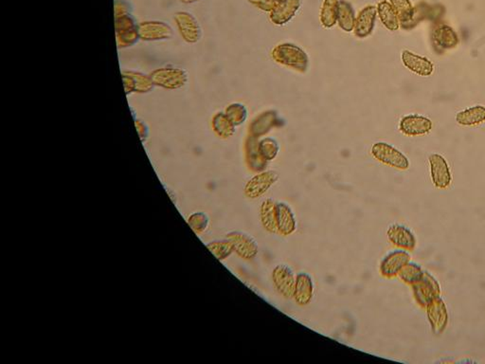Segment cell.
<instances>
[{
  "label": "cell",
  "mask_w": 485,
  "mask_h": 364,
  "mask_svg": "<svg viewBox=\"0 0 485 364\" xmlns=\"http://www.w3.org/2000/svg\"><path fill=\"white\" fill-rule=\"evenodd\" d=\"M272 57L277 63L297 70L299 72H308L309 59L308 54L300 47L294 44H280L272 51Z\"/></svg>",
  "instance_id": "6da1fadb"
},
{
  "label": "cell",
  "mask_w": 485,
  "mask_h": 364,
  "mask_svg": "<svg viewBox=\"0 0 485 364\" xmlns=\"http://www.w3.org/2000/svg\"><path fill=\"white\" fill-rule=\"evenodd\" d=\"M154 86L168 90L182 88L188 82V72L182 68H159L150 73Z\"/></svg>",
  "instance_id": "7a4b0ae2"
},
{
  "label": "cell",
  "mask_w": 485,
  "mask_h": 364,
  "mask_svg": "<svg viewBox=\"0 0 485 364\" xmlns=\"http://www.w3.org/2000/svg\"><path fill=\"white\" fill-rule=\"evenodd\" d=\"M115 31L120 49L130 48L141 40L138 24L132 15L115 17Z\"/></svg>",
  "instance_id": "3957f363"
},
{
  "label": "cell",
  "mask_w": 485,
  "mask_h": 364,
  "mask_svg": "<svg viewBox=\"0 0 485 364\" xmlns=\"http://www.w3.org/2000/svg\"><path fill=\"white\" fill-rule=\"evenodd\" d=\"M411 287H413L414 299L423 308H426L435 298L441 296V285L434 275L427 271H424L420 281L411 285Z\"/></svg>",
  "instance_id": "277c9868"
},
{
  "label": "cell",
  "mask_w": 485,
  "mask_h": 364,
  "mask_svg": "<svg viewBox=\"0 0 485 364\" xmlns=\"http://www.w3.org/2000/svg\"><path fill=\"white\" fill-rule=\"evenodd\" d=\"M372 154L377 161L393 168L407 170L410 167V161L407 157L389 143H374L372 148Z\"/></svg>",
  "instance_id": "5b68a950"
},
{
  "label": "cell",
  "mask_w": 485,
  "mask_h": 364,
  "mask_svg": "<svg viewBox=\"0 0 485 364\" xmlns=\"http://www.w3.org/2000/svg\"><path fill=\"white\" fill-rule=\"evenodd\" d=\"M141 40L146 42L166 41L174 38V29L164 21H143L138 23Z\"/></svg>",
  "instance_id": "8992f818"
},
{
  "label": "cell",
  "mask_w": 485,
  "mask_h": 364,
  "mask_svg": "<svg viewBox=\"0 0 485 364\" xmlns=\"http://www.w3.org/2000/svg\"><path fill=\"white\" fill-rule=\"evenodd\" d=\"M174 19L178 33L183 40L189 44H196L200 41L202 29L198 19L191 13H175Z\"/></svg>",
  "instance_id": "52a82bcc"
},
{
  "label": "cell",
  "mask_w": 485,
  "mask_h": 364,
  "mask_svg": "<svg viewBox=\"0 0 485 364\" xmlns=\"http://www.w3.org/2000/svg\"><path fill=\"white\" fill-rule=\"evenodd\" d=\"M122 77L127 95H131L133 93H149L156 86L150 74H145L136 70H123Z\"/></svg>",
  "instance_id": "ba28073f"
},
{
  "label": "cell",
  "mask_w": 485,
  "mask_h": 364,
  "mask_svg": "<svg viewBox=\"0 0 485 364\" xmlns=\"http://www.w3.org/2000/svg\"><path fill=\"white\" fill-rule=\"evenodd\" d=\"M424 310L427 311V319L431 324L432 332L436 335L443 334L448 324V312L441 296L432 300Z\"/></svg>",
  "instance_id": "9c48e42d"
},
{
  "label": "cell",
  "mask_w": 485,
  "mask_h": 364,
  "mask_svg": "<svg viewBox=\"0 0 485 364\" xmlns=\"http://www.w3.org/2000/svg\"><path fill=\"white\" fill-rule=\"evenodd\" d=\"M411 256L408 251L398 250L390 251L380 263L379 271L383 277L387 279L395 278L406 264L411 261Z\"/></svg>",
  "instance_id": "30bf717a"
},
{
  "label": "cell",
  "mask_w": 485,
  "mask_h": 364,
  "mask_svg": "<svg viewBox=\"0 0 485 364\" xmlns=\"http://www.w3.org/2000/svg\"><path fill=\"white\" fill-rule=\"evenodd\" d=\"M232 241L234 251L245 260H253L258 255L259 246L255 238L244 232H232L227 235Z\"/></svg>",
  "instance_id": "8fae6325"
},
{
  "label": "cell",
  "mask_w": 485,
  "mask_h": 364,
  "mask_svg": "<svg viewBox=\"0 0 485 364\" xmlns=\"http://www.w3.org/2000/svg\"><path fill=\"white\" fill-rule=\"evenodd\" d=\"M432 182L438 189H447L452 182V175L447 159L440 154H431L429 159Z\"/></svg>",
  "instance_id": "7c38bea8"
},
{
  "label": "cell",
  "mask_w": 485,
  "mask_h": 364,
  "mask_svg": "<svg viewBox=\"0 0 485 364\" xmlns=\"http://www.w3.org/2000/svg\"><path fill=\"white\" fill-rule=\"evenodd\" d=\"M279 175L275 171H267L259 173L254 175L253 179L248 180L245 186V195L248 198H261L271 188V186L277 182Z\"/></svg>",
  "instance_id": "4fadbf2b"
},
{
  "label": "cell",
  "mask_w": 485,
  "mask_h": 364,
  "mask_svg": "<svg viewBox=\"0 0 485 364\" xmlns=\"http://www.w3.org/2000/svg\"><path fill=\"white\" fill-rule=\"evenodd\" d=\"M272 281L275 289L284 298L293 297L296 277L294 272L287 264H278L272 271Z\"/></svg>",
  "instance_id": "5bb4252c"
},
{
  "label": "cell",
  "mask_w": 485,
  "mask_h": 364,
  "mask_svg": "<svg viewBox=\"0 0 485 364\" xmlns=\"http://www.w3.org/2000/svg\"><path fill=\"white\" fill-rule=\"evenodd\" d=\"M283 120L275 110H267L259 114L248 127V136L259 139L267 135L273 128L280 127Z\"/></svg>",
  "instance_id": "9a60e30c"
},
{
  "label": "cell",
  "mask_w": 485,
  "mask_h": 364,
  "mask_svg": "<svg viewBox=\"0 0 485 364\" xmlns=\"http://www.w3.org/2000/svg\"><path fill=\"white\" fill-rule=\"evenodd\" d=\"M388 240L390 244L401 250L413 251L416 247L415 235L408 227L401 224L390 225L387 230Z\"/></svg>",
  "instance_id": "2e32d148"
},
{
  "label": "cell",
  "mask_w": 485,
  "mask_h": 364,
  "mask_svg": "<svg viewBox=\"0 0 485 364\" xmlns=\"http://www.w3.org/2000/svg\"><path fill=\"white\" fill-rule=\"evenodd\" d=\"M399 128L404 135L417 137L429 134L432 129V122L420 115H408L401 120Z\"/></svg>",
  "instance_id": "e0dca14e"
},
{
  "label": "cell",
  "mask_w": 485,
  "mask_h": 364,
  "mask_svg": "<svg viewBox=\"0 0 485 364\" xmlns=\"http://www.w3.org/2000/svg\"><path fill=\"white\" fill-rule=\"evenodd\" d=\"M431 38L435 51L439 54L447 49H454L459 44L457 33L445 24L437 26L432 31Z\"/></svg>",
  "instance_id": "ac0fdd59"
},
{
  "label": "cell",
  "mask_w": 485,
  "mask_h": 364,
  "mask_svg": "<svg viewBox=\"0 0 485 364\" xmlns=\"http://www.w3.org/2000/svg\"><path fill=\"white\" fill-rule=\"evenodd\" d=\"M301 5V0H282V1L277 2L273 10L270 12V20L275 25L287 24L295 17Z\"/></svg>",
  "instance_id": "d6986e66"
},
{
  "label": "cell",
  "mask_w": 485,
  "mask_h": 364,
  "mask_svg": "<svg viewBox=\"0 0 485 364\" xmlns=\"http://www.w3.org/2000/svg\"><path fill=\"white\" fill-rule=\"evenodd\" d=\"M245 153L246 165L251 171L262 173L266 170L269 161L261 154L258 139L248 136L246 141Z\"/></svg>",
  "instance_id": "ffe728a7"
},
{
  "label": "cell",
  "mask_w": 485,
  "mask_h": 364,
  "mask_svg": "<svg viewBox=\"0 0 485 364\" xmlns=\"http://www.w3.org/2000/svg\"><path fill=\"white\" fill-rule=\"evenodd\" d=\"M402 62L407 69L417 75L427 77L431 76L434 72V63L426 58V57L419 56L410 51L402 52Z\"/></svg>",
  "instance_id": "44dd1931"
},
{
  "label": "cell",
  "mask_w": 485,
  "mask_h": 364,
  "mask_svg": "<svg viewBox=\"0 0 485 364\" xmlns=\"http://www.w3.org/2000/svg\"><path fill=\"white\" fill-rule=\"evenodd\" d=\"M376 15L377 8L374 6H367L359 13L358 17H356L355 29H353L356 38H366L373 33Z\"/></svg>",
  "instance_id": "7402d4cb"
},
{
  "label": "cell",
  "mask_w": 485,
  "mask_h": 364,
  "mask_svg": "<svg viewBox=\"0 0 485 364\" xmlns=\"http://www.w3.org/2000/svg\"><path fill=\"white\" fill-rule=\"evenodd\" d=\"M314 295V282L312 277L305 272L296 276L293 298L299 306H306L311 302Z\"/></svg>",
  "instance_id": "603a6c76"
},
{
  "label": "cell",
  "mask_w": 485,
  "mask_h": 364,
  "mask_svg": "<svg viewBox=\"0 0 485 364\" xmlns=\"http://www.w3.org/2000/svg\"><path fill=\"white\" fill-rule=\"evenodd\" d=\"M277 225L278 234L285 237L294 234L295 230H297L294 212L287 203L277 204Z\"/></svg>",
  "instance_id": "cb8c5ba5"
},
{
  "label": "cell",
  "mask_w": 485,
  "mask_h": 364,
  "mask_svg": "<svg viewBox=\"0 0 485 364\" xmlns=\"http://www.w3.org/2000/svg\"><path fill=\"white\" fill-rule=\"evenodd\" d=\"M277 203L273 200H266L260 207L261 223L264 229L271 234L278 232Z\"/></svg>",
  "instance_id": "d4e9b609"
},
{
  "label": "cell",
  "mask_w": 485,
  "mask_h": 364,
  "mask_svg": "<svg viewBox=\"0 0 485 364\" xmlns=\"http://www.w3.org/2000/svg\"><path fill=\"white\" fill-rule=\"evenodd\" d=\"M456 120L463 127H475L485 122V106H476L456 115Z\"/></svg>",
  "instance_id": "484cf974"
},
{
  "label": "cell",
  "mask_w": 485,
  "mask_h": 364,
  "mask_svg": "<svg viewBox=\"0 0 485 364\" xmlns=\"http://www.w3.org/2000/svg\"><path fill=\"white\" fill-rule=\"evenodd\" d=\"M376 8L377 14H379L383 25H384L388 30L392 31H397L400 27V21L392 4L388 1H382L377 5Z\"/></svg>",
  "instance_id": "4316f807"
},
{
  "label": "cell",
  "mask_w": 485,
  "mask_h": 364,
  "mask_svg": "<svg viewBox=\"0 0 485 364\" xmlns=\"http://www.w3.org/2000/svg\"><path fill=\"white\" fill-rule=\"evenodd\" d=\"M356 20L355 10L353 9L352 5L345 0H340L337 14V23L343 31L351 33L355 29Z\"/></svg>",
  "instance_id": "83f0119b"
},
{
  "label": "cell",
  "mask_w": 485,
  "mask_h": 364,
  "mask_svg": "<svg viewBox=\"0 0 485 364\" xmlns=\"http://www.w3.org/2000/svg\"><path fill=\"white\" fill-rule=\"evenodd\" d=\"M212 127L219 138L228 139L235 133V125L224 112H218L212 120Z\"/></svg>",
  "instance_id": "f1b7e54d"
},
{
  "label": "cell",
  "mask_w": 485,
  "mask_h": 364,
  "mask_svg": "<svg viewBox=\"0 0 485 364\" xmlns=\"http://www.w3.org/2000/svg\"><path fill=\"white\" fill-rule=\"evenodd\" d=\"M390 1L397 13L398 18H399L402 27L408 29L413 19L414 12H415V9L411 5L410 0H390Z\"/></svg>",
  "instance_id": "f546056e"
},
{
  "label": "cell",
  "mask_w": 485,
  "mask_h": 364,
  "mask_svg": "<svg viewBox=\"0 0 485 364\" xmlns=\"http://www.w3.org/2000/svg\"><path fill=\"white\" fill-rule=\"evenodd\" d=\"M340 0H324L321 10V22L325 28L334 27L337 23Z\"/></svg>",
  "instance_id": "4dcf8cb0"
},
{
  "label": "cell",
  "mask_w": 485,
  "mask_h": 364,
  "mask_svg": "<svg viewBox=\"0 0 485 364\" xmlns=\"http://www.w3.org/2000/svg\"><path fill=\"white\" fill-rule=\"evenodd\" d=\"M424 272V271L422 269L420 264L415 263V262L410 261L401 269L399 274H398V277L405 284L413 285L420 281L422 277H423Z\"/></svg>",
  "instance_id": "1f68e13d"
},
{
  "label": "cell",
  "mask_w": 485,
  "mask_h": 364,
  "mask_svg": "<svg viewBox=\"0 0 485 364\" xmlns=\"http://www.w3.org/2000/svg\"><path fill=\"white\" fill-rule=\"evenodd\" d=\"M225 113L235 127L243 125L248 118V109L244 104L239 103L230 104L225 109Z\"/></svg>",
  "instance_id": "d6a6232c"
},
{
  "label": "cell",
  "mask_w": 485,
  "mask_h": 364,
  "mask_svg": "<svg viewBox=\"0 0 485 364\" xmlns=\"http://www.w3.org/2000/svg\"><path fill=\"white\" fill-rule=\"evenodd\" d=\"M259 149L267 161H273L280 151L279 143L272 138H264L259 141Z\"/></svg>",
  "instance_id": "836d02e7"
},
{
  "label": "cell",
  "mask_w": 485,
  "mask_h": 364,
  "mask_svg": "<svg viewBox=\"0 0 485 364\" xmlns=\"http://www.w3.org/2000/svg\"><path fill=\"white\" fill-rule=\"evenodd\" d=\"M208 248L219 260H224V259L229 258L233 251H234L232 242L229 239L212 242L211 244L208 245Z\"/></svg>",
  "instance_id": "e575fe53"
},
{
  "label": "cell",
  "mask_w": 485,
  "mask_h": 364,
  "mask_svg": "<svg viewBox=\"0 0 485 364\" xmlns=\"http://www.w3.org/2000/svg\"><path fill=\"white\" fill-rule=\"evenodd\" d=\"M127 15H132V5L127 0H115L114 17H120Z\"/></svg>",
  "instance_id": "d590c367"
},
{
  "label": "cell",
  "mask_w": 485,
  "mask_h": 364,
  "mask_svg": "<svg viewBox=\"0 0 485 364\" xmlns=\"http://www.w3.org/2000/svg\"><path fill=\"white\" fill-rule=\"evenodd\" d=\"M135 127L136 129H137L138 136H140L141 141L144 143V141H148V139L149 138V127L148 125L146 124L145 120H141V119H136L135 120Z\"/></svg>",
  "instance_id": "8d00e7d4"
},
{
  "label": "cell",
  "mask_w": 485,
  "mask_h": 364,
  "mask_svg": "<svg viewBox=\"0 0 485 364\" xmlns=\"http://www.w3.org/2000/svg\"><path fill=\"white\" fill-rule=\"evenodd\" d=\"M248 1L258 8V9L269 13L273 10L275 5L277 3L275 0H248Z\"/></svg>",
  "instance_id": "74e56055"
},
{
  "label": "cell",
  "mask_w": 485,
  "mask_h": 364,
  "mask_svg": "<svg viewBox=\"0 0 485 364\" xmlns=\"http://www.w3.org/2000/svg\"><path fill=\"white\" fill-rule=\"evenodd\" d=\"M193 220V226H195V229L198 230V232H203V230L206 229L209 222L208 217L204 214H196Z\"/></svg>",
  "instance_id": "f35d334b"
},
{
  "label": "cell",
  "mask_w": 485,
  "mask_h": 364,
  "mask_svg": "<svg viewBox=\"0 0 485 364\" xmlns=\"http://www.w3.org/2000/svg\"><path fill=\"white\" fill-rule=\"evenodd\" d=\"M180 1L184 4H193L201 1V0H180Z\"/></svg>",
  "instance_id": "ab89813d"
},
{
  "label": "cell",
  "mask_w": 485,
  "mask_h": 364,
  "mask_svg": "<svg viewBox=\"0 0 485 364\" xmlns=\"http://www.w3.org/2000/svg\"><path fill=\"white\" fill-rule=\"evenodd\" d=\"M275 1L280 2V1H282V0H275Z\"/></svg>",
  "instance_id": "60d3db41"
}]
</instances>
